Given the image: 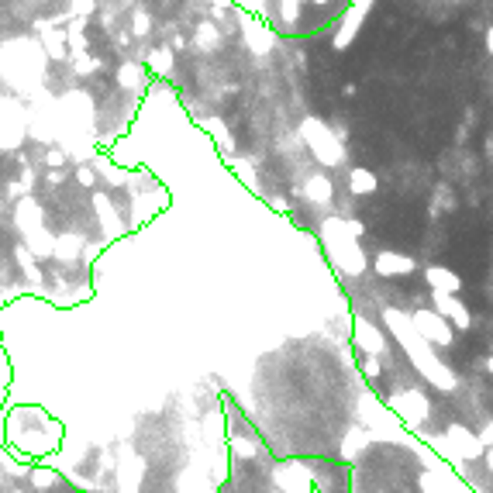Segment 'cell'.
<instances>
[{"mask_svg":"<svg viewBox=\"0 0 493 493\" xmlns=\"http://www.w3.org/2000/svg\"><path fill=\"white\" fill-rule=\"evenodd\" d=\"M321 238H324V245H328V252H332V262H335L342 273H349V277L366 273V256H362V249H359V238L349 235L345 217H328V221L321 224Z\"/></svg>","mask_w":493,"mask_h":493,"instance_id":"obj_1","label":"cell"},{"mask_svg":"<svg viewBox=\"0 0 493 493\" xmlns=\"http://www.w3.org/2000/svg\"><path fill=\"white\" fill-rule=\"evenodd\" d=\"M300 139L307 141L311 156L324 166V169H335L345 166V145L335 135V128H328L321 118H304L300 121Z\"/></svg>","mask_w":493,"mask_h":493,"instance_id":"obj_2","label":"cell"},{"mask_svg":"<svg viewBox=\"0 0 493 493\" xmlns=\"http://www.w3.org/2000/svg\"><path fill=\"white\" fill-rule=\"evenodd\" d=\"M373 4L376 0H352V4H349V11L342 14V24H338V31H335V41H332L335 52H345V49L355 41L362 21L369 18V11H373Z\"/></svg>","mask_w":493,"mask_h":493,"instance_id":"obj_3","label":"cell"},{"mask_svg":"<svg viewBox=\"0 0 493 493\" xmlns=\"http://www.w3.org/2000/svg\"><path fill=\"white\" fill-rule=\"evenodd\" d=\"M411 324L417 328V335L434 342V345H452L455 342V332H452V324H449V317H442L438 311H417L411 317Z\"/></svg>","mask_w":493,"mask_h":493,"instance_id":"obj_4","label":"cell"},{"mask_svg":"<svg viewBox=\"0 0 493 493\" xmlns=\"http://www.w3.org/2000/svg\"><path fill=\"white\" fill-rule=\"evenodd\" d=\"M241 31H245V41H249V49L256 56H269L277 49V31L269 24H262L256 14H249V11H241Z\"/></svg>","mask_w":493,"mask_h":493,"instance_id":"obj_5","label":"cell"},{"mask_svg":"<svg viewBox=\"0 0 493 493\" xmlns=\"http://www.w3.org/2000/svg\"><path fill=\"white\" fill-rule=\"evenodd\" d=\"M432 300H434V311L442 317H449L452 321V328L459 332H466V328H473V314H469V307L459 300L455 294H442V290H432Z\"/></svg>","mask_w":493,"mask_h":493,"instance_id":"obj_6","label":"cell"},{"mask_svg":"<svg viewBox=\"0 0 493 493\" xmlns=\"http://www.w3.org/2000/svg\"><path fill=\"white\" fill-rule=\"evenodd\" d=\"M445 445L455 449L459 459H479V455L487 452V449H483V442H479L473 432H466L462 424H449V432H445Z\"/></svg>","mask_w":493,"mask_h":493,"instance_id":"obj_7","label":"cell"},{"mask_svg":"<svg viewBox=\"0 0 493 493\" xmlns=\"http://www.w3.org/2000/svg\"><path fill=\"white\" fill-rule=\"evenodd\" d=\"M376 273L379 277H407V273H414L417 262L411 256H400V252H379V256L373 259Z\"/></svg>","mask_w":493,"mask_h":493,"instance_id":"obj_8","label":"cell"},{"mask_svg":"<svg viewBox=\"0 0 493 493\" xmlns=\"http://www.w3.org/2000/svg\"><path fill=\"white\" fill-rule=\"evenodd\" d=\"M304 197L311 200V204H317V207H324L335 197V186H332V179L324 176V173H311V176L304 179Z\"/></svg>","mask_w":493,"mask_h":493,"instance_id":"obj_9","label":"cell"},{"mask_svg":"<svg viewBox=\"0 0 493 493\" xmlns=\"http://www.w3.org/2000/svg\"><path fill=\"white\" fill-rule=\"evenodd\" d=\"M424 279H428L432 290H442V294H459L462 290V277L452 273V269H445V266H428Z\"/></svg>","mask_w":493,"mask_h":493,"instance_id":"obj_10","label":"cell"},{"mask_svg":"<svg viewBox=\"0 0 493 493\" xmlns=\"http://www.w3.org/2000/svg\"><path fill=\"white\" fill-rule=\"evenodd\" d=\"M355 342H359V349H362L366 355H383V349H387V342H383V335H379V328H373L366 317L355 321Z\"/></svg>","mask_w":493,"mask_h":493,"instance_id":"obj_11","label":"cell"},{"mask_svg":"<svg viewBox=\"0 0 493 493\" xmlns=\"http://www.w3.org/2000/svg\"><path fill=\"white\" fill-rule=\"evenodd\" d=\"M349 190H352L355 197H369L379 190V179H376L373 169H362V166H355L349 169Z\"/></svg>","mask_w":493,"mask_h":493,"instance_id":"obj_12","label":"cell"},{"mask_svg":"<svg viewBox=\"0 0 493 493\" xmlns=\"http://www.w3.org/2000/svg\"><path fill=\"white\" fill-rule=\"evenodd\" d=\"M118 86L121 90H131V94H139L141 86H145V66L141 62H121L118 66Z\"/></svg>","mask_w":493,"mask_h":493,"instance_id":"obj_13","label":"cell"},{"mask_svg":"<svg viewBox=\"0 0 493 493\" xmlns=\"http://www.w3.org/2000/svg\"><path fill=\"white\" fill-rule=\"evenodd\" d=\"M217 45H221V24L214 18H204L197 24V49L200 52H211Z\"/></svg>","mask_w":493,"mask_h":493,"instance_id":"obj_14","label":"cell"},{"mask_svg":"<svg viewBox=\"0 0 493 493\" xmlns=\"http://www.w3.org/2000/svg\"><path fill=\"white\" fill-rule=\"evenodd\" d=\"M397 407L404 411L407 421H424V417H428V400H424L421 394H404L400 400H397Z\"/></svg>","mask_w":493,"mask_h":493,"instance_id":"obj_15","label":"cell"},{"mask_svg":"<svg viewBox=\"0 0 493 493\" xmlns=\"http://www.w3.org/2000/svg\"><path fill=\"white\" fill-rule=\"evenodd\" d=\"M52 256L56 259H66V262H73L76 256H83V241L76 235H62L52 241Z\"/></svg>","mask_w":493,"mask_h":493,"instance_id":"obj_16","label":"cell"},{"mask_svg":"<svg viewBox=\"0 0 493 493\" xmlns=\"http://www.w3.org/2000/svg\"><path fill=\"white\" fill-rule=\"evenodd\" d=\"M149 66L156 69V73H173V52H169V45H162V49H156L152 56H149Z\"/></svg>","mask_w":493,"mask_h":493,"instance_id":"obj_17","label":"cell"},{"mask_svg":"<svg viewBox=\"0 0 493 493\" xmlns=\"http://www.w3.org/2000/svg\"><path fill=\"white\" fill-rule=\"evenodd\" d=\"M94 204H97L100 217H104V228H107V231H118V214H114V207H111V197L97 194V197H94Z\"/></svg>","mask_w":493,"mask_h":493,"instance_id":"obj_18","label":"cell"},{"mask_svg":"<svg viewBox=\"0 0 493 493\" xmlns=\"http://www.w3.org/2000/svg\"><path fill=\"white\" fill-rule=\"evenodd\" d=\"M442 207H445V211H452V207H455L452 190H449L445 183H438V186H434V207H432V214H438Z\"/></svg>","mask_w":493,"mask_h":493,"instance_id":"obj_19","label":"cell"},{"mask_svg":"<svg viewBox=\"0 0 493 493\" xmlns=\"http://www.w3.org/2000/svg\"><path fill=\"white\" fill-rule=\"evenodd\" d=\"M56 479H59V476L52 473V469H35V473H31V487L49 490V487H56Z\"/></svg>","mask_w":493,"mask_h":493,"instance_id":"obj_20","label":"cell"},{"mask_svg":"<svg viewBox=\"0 0 493 493\" xmlns=\"http://www.w3.org/2000/svg\"><path fill=\"white\" fill-rule=\"evenodd\" d=\"M149 31H152V21H149V14H145V11H139V14H135V35H139V39H145Z\"/></svg>","mask_w":493,"mask_h":493,"instance_id":"obj_21","label":"cell"},{"mask_svg":"<svg viewBox=\"0 0 493 493\" xmlns=\"http://www.w3.org/2000/svg\"><path fill=\"white\" fill-rule=\"evenodd\" d=\"M94 11V0H73V14L83 18V14H90Z\"/></svg>","mask_w":493,"mask_h":493,"instance_id":"obj_22","label":"cell"},{"mask_svg":"<svg viewBox=\"0 0 493 493\" xmlns=\"http://www.w3.org/2000/svg\"><path fill=\"white\" fill-rule=\"evenodd\" d=\"M476 438L483 442V449H490V445H493V421H487V424H483V432L476 434Z\"/></svg>","mask_w":493,"mask_h":493,"instance_id":"obj_23","label":"cell"},{"mask_svg":"<svg viewBox=\"0 0 493 493\" xmlns=\"http://www.w3.org/2000/svg\"><path fill=\"white\" fill-rule=\"evenodd\" d=\"M362 366H366V376H379V362H376V355H369V359H366V362H362Z\"/></svg>","mask_w":493,"mask_h":493,"instance_id":"obj_24","label":"cell"},{"mask_svg":"<svg viewBox=\"0 0 493 493\" xmlns=\"http://www.w3.org/2000/svg\"><path fill=\"white\" fill-rule=\"evenodd\" d=\"M76 176H79V183H83V186H90V183H94V169H86V166H83Z\"/></svg>","mask_w":493,"mask_h":493,"instance_id":"obj_25","label":"cell"},{"mask_svg":"<svg viewBox=\"0 0 493 493\" xmlns=\"http://www.w3.org/2000/svg\"><path fill=\"white\" fill-rule=\"evenodd\" d=\"M62 159H66L62 152H49V162H52V166H62Z\"/></svg>","mask_w":493,"mask_h":493,"instance_id":"obj_26","label":"cell"},{"mask_svg":"<svg viewBox=\"0 0 493 493\" xmlns=\"http://www.w3.org/2000/svg\"><path fill=\"white\" fill-rule=\"evenodd\" d=\"M483 369H487V373L493 376V355H490V359H487V362H483Z\"/></svg>","mask_w":493,"mask_h":493,"instance_id":"obj_27","label":"cell"},{"mask_svg":"<svg viewBox=\"0 0 493 493\" xmlns=\"http://www.w3.org/2000/svg\"><path fill=\"white\" fill-rule=\"evenodd\" d=\"M487 156L493 159V135H490V139H487Z\"/></svg>","mask_w":493,"mask_h":493,"instance_id":"obj_28","label":"cell"},{"mask_svg":"<svg viewBox=\"0 0 493 493\" xmlns=\"http://www.w3.org/2000/svg\"><path fill=\"white\" fill-rule=\"evenodd\" d=\"M487 462H490V469H493V445L487 449Z\"/></svg>","mask_w":493,"mask_h":493,"instance_id":"obj_29","label":"cell"}]
</instances>
